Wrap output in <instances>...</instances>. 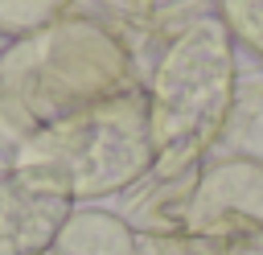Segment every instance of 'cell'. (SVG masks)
<instances>
[{
  "label": "cell",
  "instance_id": "obj_7",
  "mask_svg": "<svg viewBox=\"0 0 263 255\" xmlns=\"http://www.w3.org/2000/svg\"><path fill=\"white\" fill-rule=\"evenodd\" d=\"M210 156H242V160H263V82L259 78H238L234 107L226 115V128Z\"/></svg>",
  "mask_w": 263,
  "mask_h": 255
},
{
  "label": "cell",
  "instance_id": "obj_1",
  "mask_svg": "<svg viewBox=\"0 0 263 255\" xmlns=\"http://www.w3.org/2000/svg\"><path fill=\"white\" fill-rule=\"evenodd\" d=\"M238 90L234 37L218 12L189 21L156 58L144 82L152 177L173 181L193 173L218 144Z\"/></svg>",
  "mask_w": 263,
  "mask_h": 255
},
{
  "label": "cell",
  "instance_id": "obj_3",
  "mask_svg": "<svg viewBox=\"0 0 263 255\" xmlns=\"http://www.w3.org/2000/svg\"><path fill=\"white\" fill-rule=\"evenodd\" d=\"M74 214L70 185L45 165H12L0 173V255L53 251Z\"/></svg>",
  "mask_w": 263,
  "mask_h": 255
},
{
  "label": "cell",
  "instance_id": "obj_8",
  "mask_svg": "<svg viewBox=\"0 0 263 255\" xmlns=\"http://www.w3.org/2000/svg\"><path fill=\"white\" fill-rule=\"evenodd\" d=\"M218 21L230 29L234 45L263 58V0H218Z\"/></svg>",
  "mask_w": 263,
  "mask_h": 255
},
{
  "label": "cell",
  "instance_id": "obj_9",
  "mask_svg": "<svg viewBox=\"0 0 263 255\" xmlns=\"http://www.w3.org/2000/svg\"><path fill=\"white\" fill-rule=\"evenodd\" d=\"M45 255H53V251H45Z\"/></svg>",
  "mask_w": 263,
  "mask_h": 255
},
{
  "label": "cell",
  "instance_id": "obj_6",
  "mask_svg": "<svg viewBox=\"0 0 263 255\" xmlns=\"http://www.w3.org/2000/svg\"><path fill=\"white\" fill-rule=\"evenodd\" d=\"M53 255H136V230L111 210H74L53 243Z\"/></svg>",
  "mask_w": 263,
  "mask_h": 255
},
{
  "label": "cell",
  "instance_id": "obj_2",
  "mask_svg": "<svg viewBox=\"0 0 263 255\" xmlns=\"http://www.w3.org/2000/svg\"><path fill=\"white\" fill-rule=\"evenodd\" d=\"M12 165L53 169L74 202H95L123 193L152 177V136L144 86H127L111 99H99L12 148Z\"/></svg>",
  "mask_w": 263,
  "mask_h": 255
},
{
  "label": "cell",
  "instance_id": "obj_4",
  "mask_svg": "<svg viewBox=\"0 0 263 255\" xmlns=\"http://www.w3.org/2000/svg\"><path fill=\"white\" fill-rule=\"evenodd\" d=\"M218 218L263 222V160L205 156L197 165L189 206H185V226H201V222H218Z\"/></svg>",
  "mask_w": 263,
  "mask_h": 255
},
{
  "label": "cell",
  "instance_id": "obj_5",
  "mask_svg": "<svg viewBox=\"0 0 263 255\" xmlns=\"http://www.w3.org/2000/svg\"><path fill=\"white\" fill-rule=\"evenodd\" d=\"M136 255H263V222L218 218L173 234H136Z\"/></svg>",
  "mask_w": 263,
  "mask_h": 255
}]
</instances>
